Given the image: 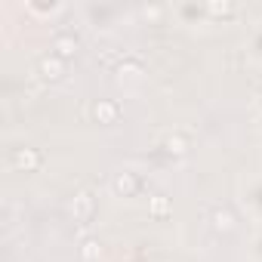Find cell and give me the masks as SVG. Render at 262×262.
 I'll use <instances>...</instances> for the list:
<instances>
[{"label": "cell", "mask_w": 262, "mask_h": 262, "mask_svg": "<svg viewBox=\"0 0 262 262\" xmlns=\"http://www.w3.org/2000/svg\"><path fill=\"white\" fill-rule=\"evenodd\" d=\"M96 117H102L105 123H111V120L117 117V108L111 105V102H99V105H96Z\"/></svg>", "instance_id": "cell-1"}, {"label": "cell", "mask_w": 262, "mask_h": 262, "mask_svg": "<svg viewBox=\"0 0 262 262\" xmlns=\"http://www.w3.org/2000/svg\"><path fill=\"white\" fill-rule=\"evenodd\" d=\"M40 68L47 71V77H59V71H62V65L56 62V59H43V62H40Z\"/></svg>", "instance_id": "cell-2"}, {"label": "cell", "mask_w": 262, "mask_h": 262, "mask_svg": "<svg viewBox=\"0 0 262 262\" xmlns=\"http://www.w3.org/2000/svg\"><path fill=\"white\" fill-rule=\"evenodd\" d=\"M250 53H253V59H259V62H262V31L253 37V43H250Z\"/></svg>", "instance_id": "cell-3"}, {"label": "cell", "mask_w": 262, "mask_h": 262, "mask_svg": "<svg viewBox=\"0 0 262 262\" xmlns=\"http://www.w3.org/2000/svg\"><path fill=\"white\" fill-rule=\"evenodd\" d=\"M216 225H219V229H232V216L229 213H216Z\"/></svg>", "instance_id": "cell-4"}, {"label": "cell", "mask_w": 262, "mask_h": 262, "mask_svg": "<svg viewBox=\"0 0 262 262\" xmlns=\"http://www.w3.org/2000/svg\"><path fill=\"white\" fill-rule=\"evenodd\" d=\"M71 47H74L71 40H59V53H62V56H68V53H71Z\"/></svg>", "instance_id": "cell-5"}]
</instances>
